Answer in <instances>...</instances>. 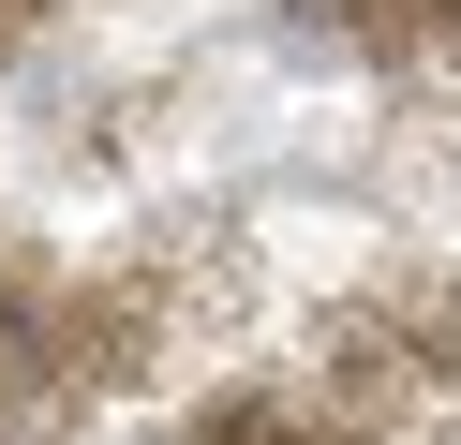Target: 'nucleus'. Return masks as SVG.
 Wrapping results in <instances>:
<instances>
[{
  "label": "nucleus",
  "mask_w": 461,
  "mask_h": 445,
  "mask_svg": "<svg viewBox=\"0 0 461 445\" xmlns=\"http://www.w3.org/2000/svg\"><path fill=\"white\" fill-rule=\"evenodd\" d=\"M342 30H357V45H387V59H417V45H447V0H342Z\"/></svg>",
  "instance_id": "f257e3e1"
},
{
  "label": "nucleus",
  "mask_w": 461,
  "mask_h": 445,
  "mask_svg": "<svg viewBox=\"0 0 461 445\" xmlns=\"http://www.w3.org/2000/svg\"><path fill=\"white\" fill-rule=\"evenodd\" d=\"M209 445H328V431H298L283 401H209Z\"/></svg>",
  "instance_id": "f03ea898"
},
{
  "label": "nucleus",
  "mask_w": 461,
  "mask_h": 445,
  "mask_svg": "<svg viewBox=\"0 0 461 445\" xmlns=\"http://www.w3.org/2000/svg\"><path fill=\"white\" fill-rule=\"evenodd\" d=\"M15 30H31V0H0V45H15Z\"/></svg>",
  "instance_id": "7ed1b4c3"
}]
</instances>
